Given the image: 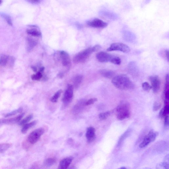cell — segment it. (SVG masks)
Masks as SVG:
<instances>
[{"label": "cell", "instance_id": "cell-1", "mask_svg": "<svg viewBox=\"0 0 169 169\" xmlns=\"http://www.w3.org/2000/svg\"><path fill=\"white\" fill-rule=\"evenodd\" d=\"M112 83L116 87L123 90L134 89V85L130 78L125 75H120L114 77Z\"/></svg>", "mask_w": 169, "mask_h": 169}, {"label": "cell", "instance_id": "cell-2", "mask_svg": "<svg viewBox=\"0 0 169 169\" xmlns=\"http://www.w3.org/2000/svg\"><path fill=\"white\" fill-rule=\"evenodd\" d=\"M117 119L122 120L130 117V106L128 103L122 101L116 109Z\"/></svg>", "mask_w": 169, "mask_h": 169}, {"label": "cell", "instance_id": "cell-3", "mask_svg": "<svg viewBox=\"0 0 169 169\" xmlns=\"http://www.w3.org/2000/svg\"><path fill=\"white\" fill-rule=\"evenodd\" d=\"M93 52L92 48L86 49L78 53L74 57L73 62L76 63H79L85 62Z\"/></svg>", "mask_w": 169, "mask_h": 169}, {"label": "cell", "instance_id": "cell-4", "mask_svg": "<svg viewBox=\"0 0 169 169\" xmlns=\"http://www.w3.org/2000/svg\"><path fill=\"white\" fill-rule=\"evenodd\" d=\"M44 132V129L42 128H37L33 131L28 136V140L29 142L33 144L37 143Z\"/></svg>", "mask_w": 169, "mask_h": 169}, {"label": "cell", "instance_id": "cell-5", "mask_svg": "<svg viewBox=\"0 0 169 169\" xmlns=\"http://www.w3.org/2000/svg\"><path fill=\"white\" fill-rule=\"evenodd\" d=\"M107 51H118L125 53L130 51V48L126 44L121 43H115L112 44L110 47L107 49Z\"/></svg>", "mask_w": 169, "mask_h": 169}, {"label": "cell", "instance_id": "cell-6", "mask_svg": "<svg viewBox=\"0 0 169 169\" xmlns=\"http://www.w3.org/2000/svg\"><path fill=\"white\" fill-rule=\"evenodd\" d=\"M158 135L157 132H154L152 130L146 136L142 142L139 145V147L141 148L146 147L149 144L155 140Z\"/></svg>", "mask_w": 169, "mask_h": 169}, {"label": "cell", "instance_id": "cell-7", "mask_svg": "<svg viewBox=\"0 0 169 169\" xmlns=\"http://www.w3.org/2000/svg\"><path fill=\"white\" fill-rule=\"evenodd\" d=\"M88 26L96 28H104L108 25L107 23L98 18H94L88 21Z\"/></svg>", "mask_w": 169, "mask_h": 169}, {"label": "cell", "instance_id": "cell-8", "mask_svg": "<svg viewBox=\"0 0 169 169\" xmlns=\"http://www.w3.org/2000/svg\"><path fill=\"white\" fill-rule=\"evenodd\" d=\"M73 96V87L71 84H68L67 89L65 92L63 98V101L67 104L72 100Z\"/></svg>", "mask_w": 169, "mask_h": 169}, {"label": "cell", "instance_id": "cell-9", "mask_svg": "<svg viewBox=\"0 0 169 169\" xmlns=\"http://www.w3.org/2000/svg\"><path fill=\"white\" fill-rule=\"evenodd\" d=\"M149 80L151 82L153 92L157 93L160 89L161 84L159 77L157 75L152 76L149 77Z\"/></svg>", "mask_w": 169, "mask_h": 169}, {"label": "cell", "instance_id": "cell-10", "mask_svg": "<svg viewBox=\"0 0 169 169\" xmlns=\"http://www.w3.org/2000/svg\"><path fill=\"white\" fill-rule=\"evenodd\" d=\"M114 56L106 52H100L97 53L96 57L97 60L101 63H111Z\"/></svg>", "mask_w": 169, "mask_h": 169}, {"label": "cell", "instance_id": "cell-11", "mask_svg": "<svg viewBox=\"0 0 169 169\" xmlns=\"http://www.w3.org/2000/svg\"><path fill=\"white\" fill-rule=\"evenodd\" d=\"M24 115V113L17 116L16 117L8 119H0V124H15L20 121Z\"/></svg>", "mask_w": 169, "mask_h": 169}, {"label": "cell", "instance_id": "cell-12", "mask_svg": "<svg viewBox=\"0 0 169 169\" xmlns=\"http://www.w3.org/2000/svg\"><path fill=\"white\" fill-rule=\"evenodd\" d=\"M129 73L133 77H136L138 75L139 71L136 63L134 62H130L128 67Z\"/></svg>", "mask_w": 169, "mask_h": 169}, {"label": "cell", "instance_id": "cell-13", "mask_svg": "<svg viewBox=\"0 0 169 169\" xmlns=\"http://www.w3.org/2000/svg\"><path fill=\"white\" fill-rule=\"evenodd\" d=\"M96 130L92 127H90L87 128L86 134V136L87 138L88 143H91L96 139Z\"/></svg>", "mask_w": 169, "mask_h": 169}, {"label": "cell", "instance_id": "cell-14", "mask_svg": "<svg viewBox=\"0 0 169 169\" xmlns=\"http://www.w3.org/2000/svg\"><path fill=\"white\" fill-rule=\"evenodd\" d=\"M60 55L63 66H67L70 64L71 62L70 57L68 53L63 51L60 52Z\"/></svg>", "mask_w": 169, "mask_h": 169}, {"label": "cell", "instance_id": "cell-15", "mask_svg": "<svg viewBox=\"0 0 169 169\" xmlns=\"http://www.w3.org/2000/svg\"><path fill=\"white\" fill-rule=\"evenodd\" d=\"M73 160L72 157H68L63 158L61 160L59 164L58 169H66L71 164Z\"/></svg>", "mask_w": 169, "mask_h": 169}, {"label": "cell", "instance_id": "cell-16", "mask_svg": "<svg viewBox=\"0 0 169 169\" xmlns=\"http://www.w3.org/2000/svg\"><path fill=\"white\" fill-rule=\"evenodd\" d=\"M31 28L27 29V32L29 35L33 36L40 37L41 36V33L39 27L35 26H31Z\"/></svg>", "mask_w": 169, "mask_h": 169}, {"label": "cell", "instance_id": "cell-17", "mask_svg": "<svg viewBox=\"0 0 169 169\" xmlns=\"http://www.w3.org/2000/svg\"><path fill=\"white\" fill-rule=\"evenodd\" d=\"M100 73L103 77L109 79H113L115 75L113 71L108 69L100 70Z\"/></svg>", "mask_w": 169, "mask_h": 169}, {"label": "cell", "instance_id": "cell-18", "mask_svg": "<svg viewBox=\"0 0 169 169\" xmlns=\"http://www.w3.org/2000/svg\"><path fill=\"white\" fill-rule=\"evenodd\" d=\"M37 123V121H34L29 123H27L23 125L21 132L23 134H25L27 132L29 129L35 126Z\"/></svg>", "mask_w": 169, "mask_h": 169}, {"label": "cell", "instance_id": "cell-19", "mask_svg": "<svg viewBox=\"0 0 169 169\" xmlns=\"http://www.w3.org/2000/svg\"><path fill=\"white\" fill-rule=\"evenodd\" d=\"M164 94L165 100H169V76L168 75H166V83L165 85Z\"/></svg>", "mask_w": 169, "mask_h": 169}, {"label": "cell", "instance_id": "cell-20", "mask_svg": "<svg viewBox=\"0 0 169 169\" xmlns=\"http://www.w3.org/2000/svg\"><path fill=\"white\" fill-rule=\"evenodd\" d=\"M57 159L55 158H50L44 160V164L46 167H49L56 163Z\"/></svg>", "mask_w": 169, "mask_h": 169}, {"label": "cell", "instance_id": "cell-21", "mask_svg": "<svg viewBox=\"0 0 169 169\" xmlns=\"http://www.w3.org/2000/svg\"><path fill=\"white\" fill-rule=\"evenodd\" d=\"M27 50L29 51H30L33 49L37 45V41L31 38H28L27 40Z\"/></svg>", "mask_w": 169, "mask_h": 169}, {"label": "cell", "instance_id": "cell-22", "mask_svg": "<svg viewBox=\"0 0 169 169\" xmlns=\"http://www.w3.org/2000/svg\"><path fill=\"white\" fill-rule=\"evenodd\" d=\"M169 112V104L165 105L164 107L160 110L159 113L160 117H165L168 115Z\"/></svg>", "mask_w": 169, "mask_h": 169}, {"label": "cell", "instance_id": "cell-23", "mask_svg": "<svg viewBox=\"0 0 169 169\" xmlns=\"http://www.w3.org/2000/svg\"><path fill=\"white\" fill-rule=\"evenodd\" d=\"M83 80V76L78 75L74 79V84L76 88H79Z\"/></svg>", "mask_w": 169, "mask_h": 169}, {"label": "cell", "instance_id": "cell-24", "mask_svg": "<svg viewBox=\"0 0 169 169\" xmlns=\"http://www.w3.org/2000/svg\"><path fill=\"white\" fill-rule=\"evenodd\" d=\"M62 92V90H60L58 91L51 98L50 101L52 102H56L57 101L59 97H60Z\"/></svg>", "mask_w": 169, "mask_h": 169}, {"label": "cell", "instance_id": "cell-25", "mask_svg": "<svg viewBox=\"0 0 169 169\" xmlns=\"http://www.w3.org/2000/svg\"><path fill=\"white\" fill-rule=\"evenodd\" d=\"M9 59V57L3 55L0 57V65L3 66H5L7 64Z\"/></svg>", "mask_w": 169, "mask_h": 169}, {"label": "cell", "instance_id": "cell-26", "mask_svg": "<svg viewBox=\"0 0 169 169\" xmlns=\"http://www.w3.org/2000/svg\"><path fill=\"white\" fill-rule=\"evenodd\" d=\"M33 115H30L27 116V117L25 118L24 119H23L19 123V125L20 126H23L24 124H26L33 119Z\"/></svg>", "mask_w": 169, "mask_h": 169}, {"label": "cell", "instance_id": "cell-27", "mask_svg": "<svg viewBox=\"0 0 169 169\" xmlns=\"http://www.w3.org/2000/svg\"><path fill=\"white\" fill-rule=\"evenodd\" d=\"M23 111V108L22 107H20V108L17 109L15 110L12 111L9 113H7L5 115V117H8L14 116L16 114L18 113H20Z\"/></svg>", "mask_w": 169, "mask_h": 169}, {"label": "cell", "instance_id": "cell-28", "mask_svg": "<svg viewBox=\"0 0 169 169\" xmlns=\"http://www.w3.org/2000/svg\"><path fill=\"white\" fill-rule=\"evenodd\" d=\"M11 146L9 143H3L0 144V153L7 150Z\"/></svg>", "mask_w": 169, "mask_h": 169}, {"label": "cell", "instance_id": "cell-29", "mask_svg": "<svg viewBox=\"0 0 169 169\" xmlns=\"http://www.w3.org/2000/svg\"><path fill=\"white\" fill-rule=\"evenodd\" d=\"M110 111H108L104 113H100L99 115V118L101 120H104L107 119V118L110 116Z\"/></svg>", "mask_w": 169, "mask_h": 169}, {"label": "cell", "instance_id": "cell-30", "mask_svg": "<svg viewBox=\"0 0 169 169\" xmlns=\"http://www.w3.org/2000/svg\"><path fill=\"white\" fill-rule=\"evenodd\" d=\"M142 87L144 90L149 92L152 88V86L147 82H145L142 84Z\"/></svg>", "mask_w": 169, "mask_h": 169}, {"label": "cell", "instance_id": "cell-31", "mask_svg": "<svg viewBox=\"0 0 169 169\" xmlns=\"http://www.w3.org/2000/svg\"><path fill=\"white\" fill-rule=\"evenodd\" d=\"M111 63L115 65H120L121 63V59L119 57L114 55Z\"/></svg>", "mask_w": 169, "mask_h": 169}, {"label": "cell", "instance_id": "cell-32", "mask_svg": "<svg viewBox=\"0 0 169 169\" xmlns=\"http://www.w3.org/2000/svg\"><path fill=\"white\" fill-rule=\"evenodd\" d=\"M1 16L3 18H5L8 25H9L10 26H12V23L11 18L10 16L3 14H2L1 15Z\"/></svg>", "mask_w": 169, "mask_h": 169}, {"label": "cell", "instance_id": "cell-33", "mask_svg": "<svg viewBox=\"0 0 169 169\" xmlns=\"http://www.w3.org/2000/svg\"><path fill=\"white\" fill-rule=\"evenodd\" d=\"M42 77V73L40 71L37 72L35 75H33L31 76V79L34 80H39Z\"/></svg>", "mask_w": 169, "mask_h": 169}, {"label": "cell", "instance_id": "cell-34", "mask_svg": "<svg viewBox=\"0 0 169 169\" xmlns=\"http://www.w3.org/2000/svg\"><path fill=\"white\" fill-rule=\"evenodd\" d=\"M97 100H98V99L96 98H90V100L86 101L85 103V105L88 106L94 104Z\"/></svg>", "mask_w": 169, "mask_h": 169}, {"label": "cell", "instance_id": "cell-35", "mask_svg": "<svg viewBox=\"0 0 169 169\" xmlns=\"http://www.w3.org/2000/svg\"><path fill=\"white\" fill-rule=\"evenodd\" d=\"M161 107V104L160 103L156 102L154 104L153 110L154 111H157L159 110Z\"/></svg>", "mask_w": 169, "mask_h": 169}, {"label": "cell", "instance_id": "cell-36", "mask_svg": "<svg viewBox=\"0 0 169 169\" xmlns=\"http://www.w3.org/2000/svg\"><path fill=\"white\" fill-rule=\"evenodd\" d=\"M92 51L94 52L98 51L101 48V46L99 45H96L92 48Z\"/></svg>", "mask_w": 169, "mask_h": 169}, {"label": "cell", "instance_id": "cell-37", "mask_svg": "<svg viewBox=\"0 0 169 169\" xmlns=\"http://www.w3.org/2000/svg\"><path fill=\"white\" fill-rule=\"evenodd\" d=\"M26 1L32 4H37L40 3L41 1V0H26Z\"/></svg>", "mask_w": 169, "mask_h": 169}, {"label": "cell", "instance_id": "cell-38", "mask_svg": "<svg viewBox=\"0 0 169 169\" xmlns=\"http://www.w3.org/2000/svg\"><path fill=\"white\" fill-rule=\"evenodd\" d=\"M164 124V125L166 126H168L169 125L168 115L166 117H165Z\"/></svg>", "mask_w": 169, "mask_h": 169}, {"label": "cell", "instance_id": "cell-39", "mask_svg": "<svg viewBox=\"0 0 169 169\" xmlns=\"http://www.w3.org/2000/svg\"><path fill=\"white\" fill-rule=\"evenodd\" d=\"M165 54L166 57L167 59H168V61H169V51L168 50H166L165 51Z\"/></svg>", "mask_w": 169, "mask_h": 169}, {"label": "cell", "instance_id": "cell-40", "mask_svg": "<svg viewBox=\"0 0 169 169\" xmlns=\"http://www.w3.org/2000/svg\"><path fill=\"white\" fill-rule=\"evenodd\" d=\"M32 69H33V70L34 72H37V69L36 67H35L32 66L31 67Z\"/></svg>", "mask_w": 169, "mask_h": 169}, {"label": "cell", "instance_id": "cell-41", "mask_svg": "<svg viewBox=\"0 0 169 169\" xmlns=\"http://www.w3.org/2000/svg\"><path fill=\"white\" fill-rule=\"evenodd\" d=\"M58 76L59 78H63V74L62 73H59L58 74Z\"/></svg>", "mask_w": 169, "mask_h": 169}, {"label": "cell", "instance_id": "cell-42", "mask_svg": "<svg viewBox=\"0 0 169 169\" xmlns=\"http://www.w3.org/2000/svg\"><path fill=\"white\" fill-rule=\"evenodd\" d=\"M44 69H45V68H44V67H41V68H40L39 69V71L40 72H41V73L43 72V71L44 70Z\"/></svg>", "mask_w": 169, "mask_h": 169}, {"label": "cell", "instance_id": "cell-43", "mask_svg": "<svg viewBox=\"0 0 169 169\" xmlns=\"http://www.w3.org/2000/svg\"><path fill=\"white\" fill-rule=\"evenodd\" d=\"M2 3H3V1H2V0H0V5H1Z\"/></svg>", "mask_w": 169, "mask_h": 169}, {"label": "cell", "instance_id": "cell-44", "mask_svg": "<svg viewBox=\"0 0 169 169\" xmlns=\"http://www.w3.org/2000/svg\"><path fill=\"white\" fill-rule=\"evenodd\" d=\"M120 168H121V169H126V168L125 167H122Z\"/></svg>", "mask_w": 169, "mask_h": 169}]
</instances>
